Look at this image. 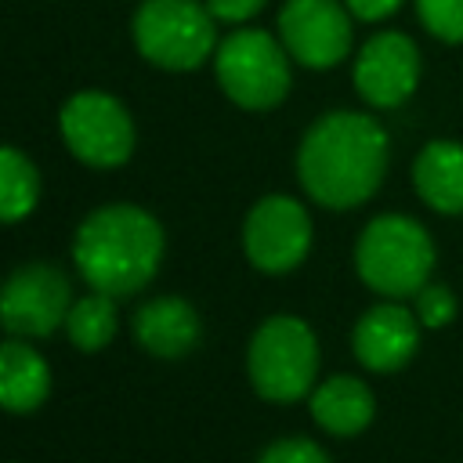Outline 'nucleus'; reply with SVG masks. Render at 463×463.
<instances>
[{"label": "nucleus", "instance_id": "nucleus-1", "mask_svg": "<svg viewBox=\"0 0 463 463\" xmlns=\"http://www.w3.org/2000/svg\"><path fill=\"white\" fill-rule=\"evenodd\" d=\"M387 130L351 109L318 116L297 148V177L304 192L326 210L362 206L387 174Z\"/></svg>", "mask_w": 463, "mask_h": 463}, {"label": "nucleus", "instance_id": "nucleus-2", "mask_svg": "<svg viewBox=\"0 0 463 463\" xmlns=\"http://www.w3.org/2000/svg\"><path fill=\"white\" fill-rule=\"evenodd\" d=\"M163 246V228L148 210L134 203H109L87 213L76 228L72 260L90 289L130 297L156 279Z\"/></svg>", "mask_w": 463, "mask_h": 463}, {"label": "nucleus", "instance_id": "nucleus-3", "mask_svg": "<svg viewBox=\"0 0 463 463\" xmlns=\"http://www.w3.org/2000/svg\"><path fill=\"white\" fill-rule=\"evenodd\" d=\"M354 268L380 297H416L434 271V242L420 221L405 213H380L354 242Z\"/></svg>", "mask_w": 463, "mask_h": 463}, {"label": "nucleus", "instance_id": "nucleus-4", "mask_svg": "<svg viewBox=\"0 0 463 463\" xmlns=\"http://www.w3.org/2000/svg\"><path fill=\"white\" fill-rule=\"evenodd\" d=\"M137 54L166 72H192L217 51V18L199 0H141L130 22Z\"/></svg>", "mask_w": 463, "mask_h": 463}, {"label": "nucleus", "instance_id": "nucleus-5", "mask_svg": "<svg viewBox=\"0 0 463 463\" xmlns=\"http://www.w3.org/2000/svg\"><path fill=\"white\" fill-rule=\"evenodd\" d=\"M213 76L232 105L268 112L289 94V51L264 29H235L213 51Z\"/></svg>", "mask_w": 463, "mask_h": 463}, {"label": "nucleus", "instance_id": "nucleus-6", "mask_svg": "<svg viewBox=\"0 0 463 463\" xmlns=\"http://www.w3.org/2000/svg\"><path fill=\"white\" fill-rule=\"evenodd\" d=\"M246 373L253 391L268 402L304 398L318 376V340L311 326L297 315H271L260 322L250 336Z\"/></svg>", "mask_w": 463, "mask_h": 463}, {"label": "nucleus", "instance_id": "nucleus-7", "mask_svg": "<svg viewBox=\"0 0 463 463\" xmlns=\"http://www.w3.org/2000/svg\"><path fill=\"white\" fill-rule=\"evenodd\" d=\"M58 130L65 148L94 170L123 166L134 152V119L127 105L105 90H76L58 112Z\"/></svg>", "mask_w": 463, "mask_h": 463}, {"label": "nucleus", "instance_id": "nucleus-8", "mask_svg": "<svg viewBox=\"0 0 463 463\" xmlns=\"http://www.w3.org/2000/svg\"><path fill=\"white\" fill-rule=\"evenodd\" d=\"M242 250L257 271H293L311 250V217L289 195H264L250 206L242 224Z\"/></svg>", "mask_w": 463, "mask_h": 463}, {"label": "nucleus", "instance_id": "nucleus-9", "mask_svg": "<svg viewBox=\"0 0 463 463\" xmlns=\"http://www.w3.org/2000/svg\"><path fill=\"white\" fill-rule=\"evenodd\" d=\"M351 11L344 0H286L279 40L304 69H333L351 51Z\"/></svg>", "mask_w": 463, "mask_h": 463}, {"label": "nucleus", "instance_id": "nucleus-10", "mask_svg": "<svg viewBox=\"0 0 463 463\" xmlns=\"http://www.w3.org/2000/svg\"><path fill=\"white\" fill-rule=\"evenodd\" d=\"M69 307L72 286L54 264H22L4 282V329L11 336H51L65 326Z\"/></svg>", "mask_w": 463, "mask_h": 463}, {"label": "nucleus", "instance_id": "nucleus-11", "mask_svg": "<svg viewBox=\"0 0 463 463\" xmlns=\"http://www.w3.org/2000/svg\"><path fill=\"white\" fill-rule=\"evenodd\" d=\"M351 80L365 105L398 109L402 101L412 98L420 83V51L405 33L383 29L358 47Z\"/></svg>", "mask_w": 463, "mask_h": 463}, {"label": "nucleus", "instance_id": "nucleus-12", "mask_svg": "<svg viewBox=\"0 0 463 463\" xmlns=\"http://www.w3.org/2000/svg\"><path fill=\"white\" fill-rule=\"evenodd\" d=\"M351 347L369 373H398L420 347V326L402 304H376L354 322Z\"/></svg>", "mask_w": 463, "mask_h": 463}, {"label": "nucleus", "instance_id": "nucleus-13", "mask_svg": "<svg viewBox=\"0 0 463 463\" xmlns=\"http://www.w3.org/2000/svg\"><path fill=\"white\" fill-rule=\"evenodd\" d=\"M134 336L156 358H184L199 344L203 322H199V311L188 300L152 297L134 315Z\"/></svg>", "mask_w": 463, "mask_h": 463}, {"label": "nucleus", "instance_id": "nucleus-14", "mask_svg": "<svg viewBox=\"0 0 463 463\" xmlns=\"http://www.w3.org/2000/svg\"><path fill=\"white\" fill-rule=\"evenodd\" d=\"M376 416L373 391L354 376H329L311 391V420L333 438L362 434Z\"/></svg>", "mask_w": 463, "mask_h": 463}, {"label": "nucleus", "instance_id": "nucleus-15", "mask_svg": "<svg viewBox=\"0 0 463 463\" xmlns=\"http://www.w3.org/2000/svg\"><path fill=\"white\" fill-rule=\"evenodd\" d=\"M416 195L438 213H463V145L430 141L412 159Z\"/></svg>", "mask_w": 463, "mask_h": 463}, {"label": "nucleus", "instance_id": "nucleus-16", "mask_svg": "<svg viewBox=\"0 0 463 463\" xmlns=\"http://www.w3.org/2000/svg\"><path fill=\"white\" fill-rule=\"evenodd\" d=\"M51 394V369L40 351L22 340H4L0 347V402L7 412H36Z\"/></svg>", "mask_w": 463, "mask_h": 463}, {"label": "nucleus", "instance_id": "nucleus-17", "mask_svg": "<svg viewBox=\"0 0 463 463\" xmlns=\"http://www.w3.org/2000/svg\"><path fill=\"white\" fill-rule=\"evenodd\" d=\"M40 199V174L25 152L14 145L0 148V217L7 224L29 217Z\"/></svg>", "mask_w": 463, "mask_h": 463}, {"label": "nucleus", "instance_id": "nucleus-18", "mask_svg": "<svg viewBox=\"0 0 463 463\" xmlns=\"http://www.w3.org/2000/svg\"><path fill=\"white\" fill-rule=\"evenodd\" d=\"M116 297L109 293H90L83 300H76L69 307V318H65V333L69 340L80 347V351H101L109 347V340L116 336Z\"/></svg>", "mask_w": 463, "mask_h": 463}, {"label": "nucleus", "instance_id": "nucleus-19", "mask_svg": "<svg viewBox=\"0 0 463 463\" xmlns=\"http://www.w3.org/2000/svg\"><path fill=\"white\" fill-rule=\"evenodd\" d=\"M423 29L441 43H463V0H416Z\"/></svg>", "mask_w": 463, "mask_h": 463}, {"label": "nucleus", "instance_id": "nucleus-20", "mask_svg": "<svg viewBox=\"0 0 463 463\" xmlns=\"http://www.w3.org/2000/svg\"><path fill=\"white\" fill-rule=\"evenodd\" d=\"M416 318L430 329H441L456 318V297L449 286L441 282H427L423 289H416Z\"/></svg>", "mask_w": 463, "mask_h": 463}, {"label": "nucleus", "instance_id": "nucleus-21", "mask_svg": "<svg viewBox=\"0 0 463 463\" xmlns=\"http://www.w3.org/2000/svg\"><path fill=\"white\" fill-rule=\"evenodd\" d=\"M257 463H329V456L307 438H282V441H271L257 456Z\"/></svg>", "mask_w": 463, "mask_h": 463}, {"label": "nucleus", "instance_id": "nucleus-22", "mask_svg": "<svg viewBox=\"0 0 463 463\" xmlns=\"http://www.w3.org/2000/svg\"><path fill=\"white\" fill-rule=\"evenodd\" d=\"M203 4L217 22H228V25H246L264 7V0H203Z\"/></svg>", "mask_w": 463, "mask_h": 463}, {"label": "nucleus", "instance_id": "nucleus-23", "mask_svg": "<svg viewBox=\"0 0 463 463\" xmlns=\"http://www.w3.org/2000/svg\"><path fill=\"white\" fill-rule=\"evenodd\" d=\"M347 11L358 18V22H383L391 18L405 0H344Z\"/></svg>", "mask_w": 463, "mask_h": 463}]
</instances>
